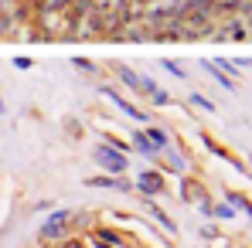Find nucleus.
Listing matches in <instances>:
<instances>
[{"mask_svg":"<svg viewBox=\"0 0 252 248\" xmlns=\"http://www.w3.org/2000/svg\"><path fill=\"white\" fill-rule=\"evenodd\" d=\"M72 228H75V211H65V207L51 211L38 228V242H62L72 235Z\"/></svg>","mask_w":252,"mask_h":248,"instance_id":"nucleus-1","label":"nucleus"},{"mask_svg":"<svg viewBox=\"0 0 252 248\" xmlns=\"http://www.w3.org/2000/svg\"><path fill=\"white\" fill-rule=\"evenodd\" d=\"M92 160L102 166L106 173H126V166H129V157H126L120 146H109L106 139L92 146Z\"/></svg>","mask_w":252,"mask_h":248,"instance_id":"nucleus-2","label":"nucleus"},{"mask_svg":"<svg viewBox=\"0 0 252 248\" xmlns=\"http://www.w3.org/2000/svg\"><path fill=\"white\" fill-rule=\"evenodd\" d=\"M85 187L113 191V194H133V180H126V173H95V177H85Z\"/></svg>","mask_w":252,"mask_h":248,"instance_id":"nucleus-3","label":"nucleus"},{"mask_svg":"<svg viewBox=\"0 0 252 248\" xmlns=\"http://www.w3.org/2000/svg\"><path fill=\"white\" fill-rule=\"evenodd\" d=\"M133 191H140L143 197H160L167 191V177L160 170H143L136 180H133Z\"/></svg>","mask_w":252,"mask_h":248,"instance_id":"nucleus-4","label":"nucleus"},{"mask_svg":"<svg viewBox=\"0 0 252 248\" xmlns=\"http://www.w3.org/2000/svg\"><path fill=\"white\" fill-rule=\"evenodd\" d=\"M102 92H106V95H109V99L116 102V109H123V112L129 116V119H136L140 126H147V123H150V116H147V112H143V109H140L136 102H129V99H123V95H120V92H116L113 85H106Z\"/></svg>","mask_w":252,"mask_h":248,"instance_id":"nucleus-5","label":"nucleus"},{"mask_svg":"<svg viewBox=\"0 0 252 248\" xmlns=\"http://www.w3.org/2000/svg\"><path fill=\"white\" fill-rule=\"evenodd\" d=\"M157 164H160V173H188V157L184 153H177L174 146H167V150H160V157H157Z\"/></svg>","mask_w":252,"mask_h":248,"instance_id":"nucleus-6","label":"nucleus"},{"mask_svg":"<svg viewBox=\"0 0 252 248\" xmlns=\"http://www.w3.org/2000/svg\"><path fill=\"white\" fill-rule=\"evenodd\" d=\"M181 197H184V201H191V204H201V201H208V191H205V184H201V180H194V177L181 173Z\"/></svg>","mask_w":252,"mask_h":248,"instance_id":"nucleus-7","label":"nucleus"},{"mask_svg":"<svg viewBox=\"0 0 252 248\" xmlns=\"http://www.w3.org/2000/svg\"><path fill=\"white\" fill-rule=\"evenodd\" d=\"M147 214H150V218H154V221H157V224H160V228H164V231H170V235H177V221H174V218H170L167 211H164V207L157 204V201H154V197H147Z\"/></svg>","mask_w":252,"mask_h":248,"instance_id":"nucleus-8","label":"nucleus"},{"mask_svg":"<svg viewBox=\"0 0 252 248\" xmlns=\"http://www.w3.org/2000/svg\"><path fill=\"white\" fill-rule=\"evenodd\" d=\"M113 75H116V82H123L129 92H143V75H136L129 65H113Z\"/></svg>","mask_w":252,"mask_h":248,"instance_id":"nucleus-9","label":"nucleus"},{"mask_svg":"<svg viewBox=\"0 0 252 248\" xmlns=\"http://www.w3.org/2000/svg\"><path fill=\"white\" fill-rule=\"evenodd\" d=\"M143 136H147V143H154L157 150H167L170 146V133L164 129V126H154V123H147L143 129H140Z\"/></svg>","mask_w":252,"mask_h":248,"instance_id":"nucleus-10","label":"nucleus"},{"mask_svg":"<svg viewBox=\"0 0 252 248\" xmlns=\"http://www.w3.org/2000/svg\"><path fill=\"white\" fill-rule=\"evenodd\" d=\"M133 150H136L143 160H150V164H157V157H160V150H157L154 143H147L143 133H133Z\"/></svg>","mask_w":252,"mask_h":248,"instance_id":"nucleus-11","label":"nucleus"},{"mask_svg":"<svg viewBox=\"0 0 252 248\" xmlns=\"http://www.w3.org/2000/svg\"><path fill=\"white\" fill-rule=\"evenodd\" d=\"M201 65H205V72H208V75H211L218 85H221V88H228V92H235V88H239V82H235V79H228V75H225V72H221L215 61H201Z\"/></svg>","mask_w":252,"mask_h":248,"instance_id":"nucleus-12","label":"nucleus"},{"mask_svg":"<svg viewBox=\"0 0 252 248\" xmlns=\"http://www.w3.org/2000/svg\"><path fill=\"white\" fill-rule=\"evenodd\" d=\"M225 204H232L235 211H242L246 218H252V201L246 194H239V191H225Z\"/></svg>","mask_w":252,"mask_h":248,"instance_id":"nucleus-13","label":"nucleus"},{"mask_svg":"<svg viewBox=\"0 0 252 248\" xmlns=\"http://www.w3.org/2000/svg\"><path fill=\"white\" fill-rule=\"evenodd\" d=\"M211 218H215V221H232V218H239V211L221 201V204H211Z\"/></svg>","mask_w":252,"mask_h":248,"instance_id":"nucleus-14","label":"nucleus"},{"mask_svg":"<svg viewBox=\"0 0 252 248\" xmlns=\"http://www.w3.org/2000/svg\"><path fill=\"white\" fill-rule=\"evenodd\" d=\"M72 65H75V68H79L82 75H89V79H95V75L102 72V68H99L95 61H89V58H72Z\"/></svg>","mask_w":252,"mask_h":248,"instance_id":"nucleus-15","label":"nucleus"},{"mask_svg":"<svg viewBox=\"0 0 252 248\" xmlns=\"http://www.w3.org/2000/svg\"><path fill=\"white\" fill-rule=\"evenodd\" d=\"M147 99H150V106H157V109H164V106H170V95L164 92V88H160V85H157V88H154V92H150Z\"/></svg>","mask_w":252,"mask_h":248,"instance_id":"nucleus-16","label":"nucleus"},{"mask_svg":"<svg viewBox=\"0 0 252 248\" xmlns=\"http://www.w3.org/2000/svg\"><path fill=\"white\" fill-rule=\"evenodd\" d=\"M191 106H194V109H205V112H215V102L205 99L201 92H191Z\"/></svg>","mask_w":252,"mask_h":248,"instance_id":"nucleus-17","label":"nucleus"},{"mask_svg":"<svg viewBox=\"0 0 252 248\" xmlns=\"http://www.w3.org/2000/svg\"><path fill=\"white\" fill-rule=\"evenodd\" d=\"M164 68H167V72H170V75H174V79H181V82L188 79V72H184V68H181L177 61H170V58H164Z\"/></svg>","mask_w":252,"mask_h":248,"instance_id":"nucleus-18","label":"nucleus"},{"mask_svg":"<svg viewBox=\"0 0 252 248\" xmlns=\"http://www.w3.org/2000/svg\"><path fill=\"white\" fill-rule=\"evenodd\" d=\"M65 129L72 133V139H82V123L79 119H65Z\"/></svg>","mask_w":252,"mask_h":248,"instance_id":"nucleus-19","label":"nucleus"},{"mask_svg":"<svg viewBox=\"0 0 252 248\" xmlns=\"http://www.w3.org/2000/svg\"><path fill=\"white\" fill-rule=\"evenodd\" d=\"M58 248H85V245H82V238H72V235H68V238H62Z\"/></svg>","mask_w":252,"mask_h":248,"instance_id":"nucleus-20","label":"nucleus"},{"mask_svg":"<svg viewBox=\"0 0 252 248\" xmlns=\"http://www.w3.org/2000/svg\"><path fill=\"white\" fill-rule=\"evenodd\" d=\"M201 235H205V238H218V228H211V224H208V228H201Z\"/></svg>","mask_w":252,"mask_h":248,"instance_id":"nucleus-21","label":"nucleus"}]
</instances>
